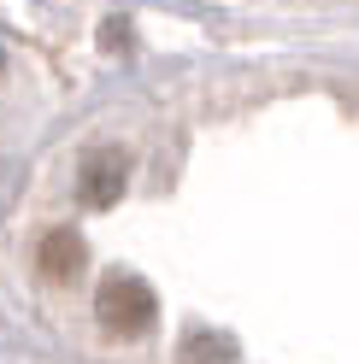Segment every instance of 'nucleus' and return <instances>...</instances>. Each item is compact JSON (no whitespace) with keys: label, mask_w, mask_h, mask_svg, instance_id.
I'll return each mask as SVG.
<instances>
[{"label":"nucleus","mask_w":359,"mask_h":364,"mask_svg":"<svg viewBox=\"0 0 359 364\" xmlns=\"http://www.w3.org/2000/svg\"><path fill=\"white\" fill-rule=\"evenodd\" d=\"M95 311H100V323L112 329V335H142L147 323H153V288L142 282V277H106L100 282V294H95Z\"/></svg>","instance_id":"1"},{"label":"nucleus","mask_w":359,"mask_h":364,"mask_svg":"<svg viewBox=\"0 0 359 364\" xmlns=\"http://www.w3.org/2000/svg\"><path fill=\"white\" fill-rule=\"evenodd\" d=\"M124 182H130V159L118 147H100L83 159V200L88 206H112L124 194Z\"/></svg>","instance_id":"2"},{"label":"nucleus","mask_w":359,"mask_h":364,"mask_svg":"<svg viewBox=\"0 0 359 364\" xmlns=\"http://www.w3.org/2000/svg\"><path fill=\"white\" fill-rule=\"evenodd\" d=\"M83 235L77 230H53L48 241L36 247V264H41V277L48 282H71V277H83Z\"/></svg>","instance_id":"3"}]
</instances>
